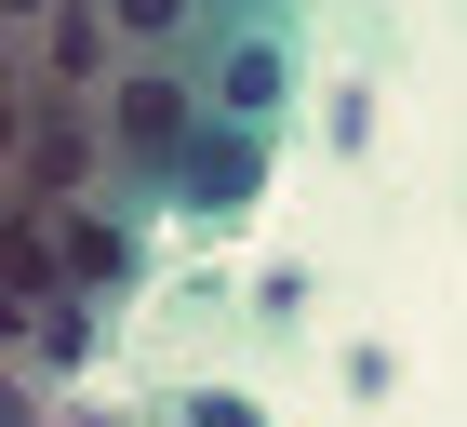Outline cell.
Returning a JSON list of instances; mask_svg holds the SVG:
<instances>
[{"instance_id":"1","label":"cell","mask_w":467,"mask_h":427,"mask_svg":"<svg viewBox=\"0 0 467 427\" xmlns=\"http://www.w3.org/2000/svg\"><path fill=\"white\" fill-rule=\"evenodd\" d=\"M294 107V40L281 27H227L214 40V80H201V120H227V134H281Z\"/></svg>"},{"instance_id":"2","label":"cell","mask_w":467,"mask_h":427,"mask_svg":"<svg viewBox=\"0 0 467 427\" xmlns=\"http://www.w3.org/2000/svg\"><path fill=\"white\" fill-rule=\"evenodd\" d=\"M267 187V134H227V120H201L187 134V161H174V201H187V227H227V214Z\"/></svg>"},{"instance_id":"3","label":"cell","mask_w":467,"mask_h":427,"mask_svg":"<svg viewBox=\"0 0 467 427\" xmlns=\"http://www.w3.org/2000/svg\"><path fill=\"white\" fill-rule=\"evenodd\" d=\"M187 134H201V94H187V80H120V161H134V174H161L174 187V161H187Z\"/></svg>"},{"instance_id":"4","label":"cell","mask_w":467,"mask_h":427,"mask_svg":"<svg viewBox=\"0 0 467 427\" xmlns=\"http://www.w3.org/2000/svg\"><path fill=\"white\" fill-rule=\"evenodd\" d=\"M120 14V40H147V54H174L187 27H201V0H108Z\"/></svg>"},{"instance_id":"5","label":"cell","mask_w":467,"mask_h":427,"mask_svg":"<svg viewBox=\"0 0 467 427\" xmlns=\"http://www.w3.org/2000/svg\"><path fill=\"white\" fill-rule=\"evenodd\" d=\"M201 14H227V27H281V0H201Z\"/></svg>"},{"instance_id":"6","label":"cell","mask_w":467,"mask_h":427,"mask_svg":"<svg viewBox=\"0 0 467 427\" xmlns=\"http://www.w3.org/2000/svg\"><path fill=\"white\" fill-rule=\"evenodd\" d=\"M187 427H254V401H187Z\"/></svg>"}]
</instances>
